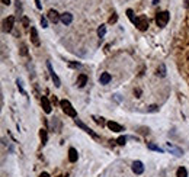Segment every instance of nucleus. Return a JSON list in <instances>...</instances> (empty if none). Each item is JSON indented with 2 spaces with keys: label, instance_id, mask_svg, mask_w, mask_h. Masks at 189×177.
Here are the masks:
<instances>
[{
  "label": "nucleus",
  "instance_id": "c756f323",
  "mask_svg": "<svg viewBox=\"0 0 189 177\" xmlns=\"http://www.w3.org/2000/svg\"><path fill=\"white\" fill-rule=\"evenodd\" d=\"M96 122L99 123V125H105V121H103V118H97Z\"/></svg>",
  "mask_w": 189,
  "mask_h": 177
},
{
  "label": "nucleus",
  "instance_id": "b1692460",
  "mask_svg": "<svg viewBox=\"0 0 189 177\" xmlns=\"http://www.w3.org/2000/svg\"><path fill=\"white\" fill-rule=\"evenodd\" d=\"M117 21H118V15H117V13H113L112 16L109 17V23H115Z\"/></svg>",
  "mask_w": 189,
  "mask_h": 177
},
{
  "label": "nucleus",
  "instance_id": "423d86ee",
  "mask_svg": "<svg viewBox=\"0 0 189 177\" xmlns=\"http://www.w3.org/2000/svg\"><path fill=\"white\" fill-rule=\"evenodd\" d=\"M76 125H77V127H80L82 128V129H83L84 132H86V134H89L90 135V136H93V138H97V135L95 134V132L92 131V129H90V128L89 127H86V125H84L83 122H82V121H79V119H76Z\"/></svg>",
  "mask_w": 189,
  "mask_h": 177
},
{
  "label": "nucleus",
  "instance_id": "2eb2a0df",
  "mask_svg": "<svg viewBox=\"0 0 189 177\" xmlns=\"http://www.w3.org/2000/svg\"><path fill=\"white\" fill-rule=\"evenodd\" d=\"M111 79H112V77H111L109 73H102L101 77H99V81H101V84H108L111 81Z\"/></svg>",
  "mask_w": 189,
  "mask_h": 177
},
{
  "label": "nucleus",
  "instance_id": "72a5a7b5",
  "mask_svg": "<svg viewBox=\"0 0 189 177\" xmlns=\"http://www.w3.org/2000/svg\"><path fill=\"white\" fill-rule=\"evenodd\" d=\"M2 3L3 4H10V0H2Z\"/></svg>",
  "mask_w": 189,
  "mask_h": 177
},
{
  "label": "nucleus",
  "instance_id": "cd10ccee",
  "mask_svg": "<svg viewBox=\"0 0 189 177\" xmlns=\"http://www.w3.org/2000/svg\"><path fill=\"white\" fill-rule=\"evenodd\" d=\"M21 54H22V55H26V54H28V50H26V45H22Z\"/></svg>",
  "mask_w": 189,
  "mask_h": 177
},
{
  "label": "nucleus",
  "instance_id": "4468645a",
  "mask_svg": "<svg viewBox=\"0 0 189 177\" xmlns=\"http://www.w3.org/2000/svg\"><path fill=\"white\" fill-rule=\"evenodd\" d=\"M87 84V76L86 74H80L77 77V87H84Z\"/></svg>",
  "mask_w": 189,
  "mask_h": 177
},
{
  "label": "nucleus",
  "instance_id": "7c9ffc66",
  "mask_svg": "<svg viewBox=\"0 0 189 177\" xmlns=\"http://www.w3.org/2000/svg\"><path fill=\"white\" fill-rule=\"evenodd\" d=\"M35 3H37V7L38 9H42V4H41V2H39V0H35Z\"/></svg>",
  "mask_w": 189,
  "mask_h": 177
},
{
  "label": "nucleus",
  "instance_id": "f03ea898",
  "mask_svg": "<svg viewBox=\"0 0 189 177\" xmlns=\"http://www.w3.org/2000/svg\"><path fill=\"white\" fill-rule=\"evenodd\" d=\"M169 19H170V13L169 12H159L157 13V16H156V23H157V26H160V28H164V26L167 25Z\"/></svg>",
  "mask_w": 189,
  "mask_h": 177
},
{
  "label": "nucleus",
  "instance_id": "4be33fe9",
  "mask_svg": "<svg viewBox=\"0 0 189 177\" xmlns=\"http://www.w3.org/2000/svg\"><path fill=\"white\" fill-rule=\"evenodd\" d=\"M127 15H128V17H130V21L132 22V23H135V19H137V17H134V12H132L131 9L127 10Z\"/></svg>",
  "mask_w": 189,
  "mask_h": 177
},
{
  "label": "nucleus",
  "instance_id": "dca6fc26",
  "mask_svg": "<svg viewBox=\"0 0 189 177\" xmlns=\"http://www.w3.org/2000/svg\"><path fill=\"white\" fill-rule=\"evenodd\" d=\"M77 158H79V154H77V151H76L74 148H70V150H68V160L72 161V163H76V161H77Z\"/></svg>",
  "mask_w": 189,
  "mask_h": 177
},
{
  "label": "nucleus",
  "instance_id": "39448f33",
  "mask_svg": "<svg viewBox=\"0 0 189 177\" xmlns=\"http://www.w3.org/2000/svg\"><path fill=\"white\" fill-rule=\"evenodd\" d=\"M13 23H15V17L13 16H9L7 19L3 21V31L4 32H10L13 29Z\"/></svg>",
  "mask_w": 189,
  "mask_h": 177
},
{
  "label": "nucleus",
  "instance_id": "20e7f679",
  "mask_svg": "<svg viewBox=\"0 0 189 177\" xmlns=\"http://www.w3.org/2000/svg\"><path fill=\"white\" fill-rule=\"evenodd\" d=\"M47 68H48V71H50V76H51V79H52V81H54V86H55V87H60V86H61V81H60L58 76L55 74L54 68H52V65H51V63H50V61H47Z\"/></svg>",
  "mask_w": 189,
  "mask_h": 177
},
{
  "label": "nucleus",
  "instance_id": "a878e982",
  "mask_svg": "<svg viewBox=\"0 0 189 177\" xmlns=\"http://www.w3.org/2000/svg\"><path fill=\"white\" fill-rule=\"evenodd\" d=\"M159 109V106H156V105H151V106H148V112H156V110Z\"/></svg>",
  "mask_w": 189,
  "mask_h": 177
},
{
  "label": "nucleus",
  "instance_id": "f704fd0d",
  "mask_svg": "<svg viewBox=\"0 0 189 177\" xmlns=\"http://www.w3.org/2000/svg\"><path fill=\"white\" fill-rule=\"evenodd\" d=\"M159 3V0H153V4H157Z\"/></svg>",
  "mask_w": 189,
  "mask_h": 177
},
{
  "label": "nucleus",
  "instance_id": "f257e3e1",
  "mask_svg": "<svg viewBox=\"0 0 189 177\" xmlns=\"http://www.w3.org/2000/svg\"><path fill=\"white\" fill-rule=\"evenodd\" d=\"M60 106H61V109H63V112L66 115L72 116V118H77V112L74 110L73 105L68 100H66V99H64V100H61V102H60Z\"/></svg>",
  "mask_w": 189,
  "mask_h": 177
},
{
  "label": "nucleus",
  "instance_id": "473e14b6",
  "mask_svg": "<svg viewBox=\"0 0 189 177\" xmlns=\"http://www.w3.org/2000/svg\"><path fill=\"white\" fill-rule=\"evenodd\" d=\"M140 93H141V92H140L138 88H137V90H134V94H137V97H140Z\"/></svg>",
  "mask_w": 189,
  "mask_h": 177
},
{
  "label": "nucleus",
  "instance_id": "6e6552de",
  "mask_svg": "<svg viewBox=\"0 0 189 177\" xmlns=\"http://www.w3.org/2000/svg\"><path fill=\"white\" fill-rule=\"evenodd\" d=\"M132 171H134L135 174H143L144 164L141 161H134V163H132Z\"/></svg>",
  "mask_w": 189,
  "mask_h": 177
},
{
  "label": "nucleus",
  "instance_id": "c85d7f7f",
  "mask_svg": "<svg viewBox=\"0 0 189 177\" xmlns=\"http://www.w3.org/2000/svg\"><path fill=\"white\" fill-rule=\"evenodd\" d=\"M22 23H23V26H29V21H28V17H23V19H22Z\"/></svg>",
  "mask_w": 189,
  "mask_h": 177
},
{
  "label": "nucleus",
  "instance_id": "6ab92c4d",
  "mask_svg": "<svg viewBox=\"0 0 189 177\" xmlns=\"http://www.w3.org/2000/svg\"><path fill=\"white\" fill-rule=\"evenodd\" d=\"M147 147L150 148V150H153V151H157V152H164V150L163 148H160L159 145H156V144H147Z\"/></svg>",
  "mask_w": 189,
  "mask_h": 177
},
{
  "label": "nucleus",
  "instance_id": "412c9836",
  "mask_svg": "<svg viewBox=\"0 0 189 177\" xmlns=\"http://www.w3.org/2000/svg\"><path fill=\"white\" fill-rule=\"evenodd\" d=\"M157 76H160V77L166 76V67H164V64H160V67L157 68Z\"/></svg>",
  "mask_w": 189,
  "mask_h": 177
},
{
  "label": "nucleus",
  "instance_id": "9d476101",
  "mask_svg": "<svg viewBox=\"0 0 189 177\" xmlns=\"http://www.w3.org/2000/svg\"><path fill=\"white\" fill-rule=\"evenodd\" d=\"M31 41L35 46H39V36H38V32L35 28H31Z\"/></svg>",
  "mask_w": 189,
  "mask_h": 177
},
{
  "label": "nucleus",
  "instance_id": "393cba45",
  "mask_svg": "<svg viewBox=\"0 0 189 177\" xmlns=\"http://www.w3.org/2000/svg\"><path fill=\"white\" fill-rule=\"evenodd\" d=\"M16 83H17V88H19V90H21V92H22V94H26V93H25V90H23V87H22V81H21V80H17Z\"/></svg>",
  "mask_w": 189,
  "mask_h": 177
},
{
  "label": "nucleus",
  "instance_id": "9b49d317",
  "mask_svg": "<svg viewBox=\"0 0 189 177\" xmlns=\"http://www.w3.org/2000/svg\"><path fill=\"white\" fill-rule=\"evenodd\" d=\"M106 125H108V128H109L111 131H113V132H121V131H124V128H122L119 123L112 122V121H109V122L106 123Z\"/></svg>",
  "mask_w": 189,
  "mask_h": 177
},
{
  "label": "nucleus",
  "instance_id": "5701e85b",
  "mask_svg": "<svg viewBox=\"0 0 189 177\" xmlns=\"http://www.w3.org/2000/svg\"><path fill=\"white\" fill-rule=\"evenodd\" d=\"M117 142H118V145H125L127 138H125V136H119V138L117 139Z\"/></svg>",
  "mask_w": 189,
  "mask_h": 177
},
{
  "label": "nucleus",
  "instance_id": "bb28decb",
  "mask_svg": "<svg viewBox=\"0 0 189 177\" xmlns=\"http://www.w3.org/2000/svg\"><path fill=\"white\" fill-rule=\"evenodd\" d=\"M41 25H42V28H47V26H48V23H47V19L44 16L41 17Z\"/></svg>",
  "mask_w": 189,
  "mask_h": 177
},
{
  "label": "nucleus",
  "instance_id": "f8f14e48",
  "mask_svg": "<svg viewBox=\"0 0 189 177\" xmlns=\"http://www.w3.org/2000/svg\"><path fill=\"white\" fill-rule=\"evenodd\" d=\"M41 103H42V109H44V112H45V113H51V105H50V102H48V99H47L45 96L41 97Z\"/></svg>",
  "mask_w": 189,
  "mask_h": 177
},
{
  "label": "nucleus",
  "instance_id": "7ed1b4c3",
  "mask_svg": "<svg viewBox=\"0 0 189 177\" xmlns=\"http://www.w3.org/2000/svg\"><path fill=\"white\" fill-rule=\"evenodd\" d=\"M134 25L137 26L140 31H147V28H148V19H147V16H144V15L138 16L137 19H135Z\"/></svg>",
  "mask_w": 189,
  "mask_h": 177
},
{
  "label": "nucleus",
  "instance_id": "aec40b11",
  "mask_svg": "<svg viewBox=\"0 0 189 177\" xmlns=\"http://www.w3.org/2000/svg\"><path fill=\"white\" fill-rule=\"evenodd\" d=\"M105 34H106V26L101 25V26H99V29H97V36H99V38H103Z\"/></svg>",
  "mask_w": 189,
  "mask_h": 177
},
{
  "label": "nucleus",
  "instance_id": "0eeeda50",
  "mask_svg": "<svg viewBox=\"0 0 189 177\" xmlns=\"http://www.w3.org/2000/svg\"><path fill=\"white\" fill-rule=\"evenodd\" d=\"M48 19H50L52 23H57L58 21H61V15H58V12H57V10L51 9L50 12H48Z\"/></svg>",
  "mask_w": 189,
  "mask_h": 177
},
{
  "label": "nucleus",
  "instance_id": "1a4fd4ad",
  "mask_svg": "<svg viewBox=\"0 0 189 177\" xmlns=\"http://www.w3.org/2000/svg\"><path fill=\"white\" fill-rule=\"evenodd\" d=\"M166 145H167L169 151H172V152H173V154H175V155H176V157H182V155H183V151H182L181 148L175 147V145H173L172 142H167V144H166Z\"/></svg>",
  "mask_w": 189,
  "mask_h": 177
},
{
  "label": "nucleus",
  "instance_id": "a211bd4d",
  "mask_svg": "<svg viewBox=\"0 0 189 177\" xmlns=\"http://www.w3.org/2000/svg\"><path fill=\"white\" fill-rule=\"evenodd\" d=\"M176 176L177 177H188V170L185 167H179L176 171Z\"/></svg>",
  "mask_w": 189,
  "mask_h": 177
},
{
  "label": "nucleus",
  "instance_id": "ddd939ff",
  "mask_svg": "<svg viewBox=\"0 0 189 177\" xmlns=\"http://www.w3.org/2000/svg\"><path fill=\"white\" fill-rule=\"evenodd\" d=\"M61 22H63L64 25H70V23L73 22V15L72 13H68V12L63 13V15H61Z\"/></svg>",
  "mask_w": 189,
  "mask_h": 177
},
{
  "label": "nucleus",
  "instance_id": "2f4dec72",
  "mask_svg": "<svg viewBox=\"0 0 189 177\" xmlns=\"http://www.w3.org/2000/svg\"><path fill=\"white\" fill-rule=\"evenodd\" d=\"M39 177H50V174H48V173H41V174H39Z\"/></svg>",
  "mask_w": 189,
  "mask_h": 177
},
{
  "label": "nucleus",
  "instance_id": "f3484780",
  "mask_svg": "<svg viewBox=\"0 0 189 177\" xmlns=\"http://www.w3.org/2000/svg\"><path fill=\"white\" fill-rule=\"evenodd\" d=\"M39 136H41L42 145H45L47 141H48V134H47V129H39Z\"/></svg>",
  "mask_w": 189,
  "mask_h": 177
},
{
  "label": "nucleus",
  "instance_id": "c9c22d12",
  "mask_svg": "<svg viewBox=\"0 0 189 177\" xmlns=\"http://www.w3.org/2000/svg\"><path fill=\"white\" fill-rule=\"evenodd\" d=\"M60 177H63V176H60Z\"/></svg>",
  "mask_w": 189,
  "mask_h": 177
}]
</instances>
